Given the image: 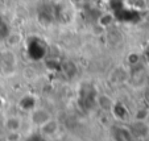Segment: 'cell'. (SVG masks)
<instances>
[{
    "label": "cell",
    "mask_w": 149,
    "mask_h": 141,
    "mask_svg": "<svg viewBox=\"0 0 149 141\" xmlns=\"http://www.w3.org/2000/svg\"><path fill=\"white\" fill-rule=\"evenodd\" d=\"M16 65V57L13 56V53L11 50H4L0 53V73L8 75V74L15 71Z\"/></svg>",
    "instance_id": "2"
},
{
    "label": "cell",
    "mask_w": 149,
    "mask_h": 141,
    "mask_svg": "<svg viewBox=\"0 0 149 141\" xmlns=\"http://www.w3.org/2000/svg\"><path fill=\"white\" fill-rule=\"evenodd\" d=\"M99 25H102L103 28H108L115 23V16L112 13H103L100 17L98 19Z\"/></svg>",
    "instance_id": "8"
},
{
    "label": "cell",
    "mask_w": 149,
    "mask_h": 141,
    "mask_svg": "<svg viewBox=\"0 0 149 141\" xmlns=\"http://www.w3.org/2000/svg\"><path fill=\"white\" fill-rule=\"evenodd\" d=\"M21 124H23V122L19 116H8L4 120V128L8 132H20Z\"/></svg>",
    "instance_id": "6"
},
{
    "label": "cell",
    "mask_w": 149,
    "mask_h": 141,
    "mask_svg": "<svg viewBox=\"0 0 149 141\" xmlns=\"http://www.w3.org/2000/svg\"><path fill=\"white\" fill-rule=\"evenodd\" d=\"M19 106H20V108H21V110L29 112V111H32L34 107H36V98H33L32 95L23 96V98L20 99Z\"/></svg>",
    "instance_id": "7"
},
{
    "label": "cell",
    "mask_w": 149,
    "mask_h": 141,
    "mask_svg": "<svg viewBox=\"0 0 149 141\" xmlns=\"http://www.w3.org/2000/svg\"><path fill=\"white\" fill-rule=\"evenodd\" d=\"M52 117H53V116H52L50 111L46 110L45 107H38V106H36L33 110L28 112V119H29V122H31V124L37 128L44 125L48 120H50Z\"/></svg>",
    "instance_id": "1"
},
{
    "label": "cell",
    "mask_w": 149,
    "mask_h": 141,
    "mask_svg": "<svg viewBox=\"0 0 149 141\" xmlns=\"http://www.w3.org/2000/svg\"><path fill=\"white\" fill-rule=\"evenodd\" d=\"M3 106H4V99L1 98V96H0V110L3 108Z\"/></svg>",
    "instance_id": "10"
},
{
    "label": "cell",
    "mask_w": 149,
    "mask_h": 141,
    "mask_svg": "<svg viewBox=\"0 0 149 141\" xmlns=\"http://www.w3.org/2000/svg\"><path fill=\"white\" fill-rule=\"evenodd\" d=\"M20 41H21V36H20L19 33H16V32L12 33V34H9V37L7 38V42H8V45H11V46L19 45Z\"/></svg>",
    "instance_id": "9"
},
{
    "label": "cell",
    "mask_w": 149,
    "mask_h": 141,
    "mask_svg": "<svg viewBox=\"0 0 149 141\" xmlns=\"http://www.w3.org/2000/svg\"><path fill=\"white\" fill-rule=\"evenodd\" d=\"M128 78H130V73L123 65L115 67L110 74V82L113 85H123L128 81Z\"/></svg>",
    "instance_id": "3"
},
{
    "label": "cell",
    "mask_w": 149,
    "mask_h": 141,
    "mask_svg": "<svg viewBox=\"0 0 149 141\" xmlns=\"http://www.w3.org/2000/svg\"><path fill=\"white\" fill-rule=\"evenodd\" d=\"M130 131L132 133V136H135V137H145L149 133V128L146 125V123L141 122V120H135V123L131 124Z\"/></svg>",
    "instance_id": "5"
},
{
    "label": "cell",
    "mask_w": 149,
    "mask_h": 141,
    "mask_svg": "<svg viewBox=\"0 0 149 141\" xmlns=\"http://www.w3.org/2000/svg\"><path fill=\"white\" fill-rule=\"evenodd\" d=\"M38 129H40V135L41 136H44V137H52V136H54L59 131V124L56 119L52 117L44 125H41Z\"/></svg>",
    "instance_id": "4"
}]
</instances>
